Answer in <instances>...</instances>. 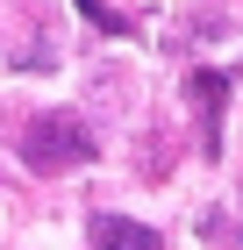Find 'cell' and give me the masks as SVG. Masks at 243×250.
<instances>
[{"mask_svg": "<svg viewBox=\"0 0 243 250\" xmlns=\"http://www.w3.org/2000/svg\"><path fill=\"white\" fill-rule=\"evenodd\" d=\"M193 100H200V115H207V136H222V107H229V79H222V72H200V79H193Z\"/></svg>", "mask_w": 243, "mask_h": 250, "instance_id": "3957f363", "label": "cell"}, {"mask_svg": "<svg viewBox=\"0 0 243 250\" xmlns=\"http://www.w3.org/2000/svg\"><path fill=\"white\" fill-rule=\"evenodd\" d=\"M93 250H165L157 229L129 222V214H93Z\"/></svg>", "mask_w": 243, "mask_h": 250, "instance_id": "7a4b0ae2", "label": "cell"}, {"mask_svg": "<svg viewBox=\"0 0 243 250\" xmlns=\"http://www.w3.org/2000/svg\"><path fill=\"white\" fill-rule=\"evenodd\" d=\"M93 129L79 115H36L29 129H22V165L29 172H43V179H57V172H79V165H93Z\"/></svg>", "mask_w": 243, "mask_h": 250, "instance_id": "6da1fadb", "label": "cell"}]
</instances>
